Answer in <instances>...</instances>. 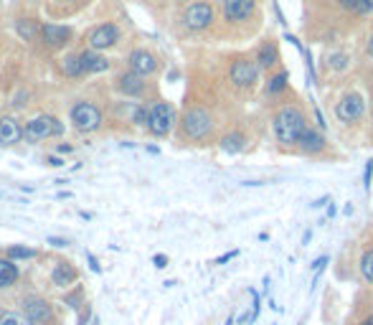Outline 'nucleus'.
<instances>
[{
	"instance_id": "obj_3",
	"label": "nucleus",
	"mask_w": 373,
	"mask_h": 325,
	"mask_svg": "<svg viewBox=\"0 0 373 325\" xmlns=\"http://www.w3.org/2000/svg\"><path fill=\"white\" fill-rule=\"evenodd\" d=\"M71 125H74L79 133H94V130H100L102 125L100 107L91 104V102H79V104L71 109Z\"/></svg>"
},
{
	"instance_id": "obj_40",
	"label": "nucleus",
	"mask_w": 373,
	"mask_h": 325,
	"mask_svg": "<svg viewBox=\"0 0 373 325\" xmlns=\"http://www.w3.org/2000/svg\"><path fill=\"white\" fill-rule=\"evenodd\" d=\"M368 54L373 56V34H371V38H368Z\"/></svg>"
},
{
	"instance_id": "obj_15",
	"label": "nucleus",
	"mask_w": 373,
	"mask_h": 325,
	"mask_svg": "<svg viewBox=\"0 0 373 325\" xmlns=\"http://www.w3.org/2000/svg\"><path fill=\"white\" fill-rule=\"evenodd\" d=\"M117 87H120V92L127 94V97H140V94L145 92V82H142V76L135 74V71H127V74L120 76Z\"/></svg>"
},
{
	"instance_id": "obj_37",
	"label": "nucleus",
	"mask_w": 373,
	"mask_h": 325,
	"mask_svg": "<svg viewBox=\"0 0 373 325\" xmlns=\"http://www.w3.org/2000/svg\"><path fill=\"white\" fill-rule=\"evenodd\" d=\"M87 259H89V267L94 269V272H100V265H97V259H94V254H87Z\"/></svg>"
},
{
	"instance_id": "obj_6",
	"label": "nucleus",
	"mask_w": 373,
	"mask_h": 325,
	"mask_svg": "<svg viewBox=\"0 0 373 325\" xmlns=\"http://www.w3.org/2000/svg\"><path fill=\"white\" fill-rule=\"evenodd\" d=\"M363 109H365V100L361 92H348L343 94V100L338 102V107H335V115H338L340 122H358L361 117H363Z\"/></svg>"
},
{
	"instance_id": "obj_2",
	"label": "nucleus",
	"mask_w": 373,
	"mask_h": 325,
	"mask_svg": "<svg viewBox=\"0 0 373 325\" xmlns=\"http://www.w3.org/2000/svg\"><path fill=\"white\" fill-rule=\"evenodd\" d=\"M58 135H64V125L51 115L34 117V120L25 122L23 127V137L28 142H38V140H46V137H58Z\"/></svg>"
},
{
	"instance_id": "obj_20",
	"label": "nucleus",
	"mask_w": 373,
	"mask_h": 325,
	"mask_svg": "<svg viewBox=\"0 0 373 325\" xmlns=\"http://www.w3.org/2000/svg\"><path fill=\"white\" fill-rule=\"evenodd\" d=\"M18 280V267L10 259H0V287H10Z\"/></svg>"
},
{
	"instance_id": "obj_25",
	"label": "nucleus",
	"mask_w": 373,
	"mask_h": 325,
	"mask_svg": "<svg viewBox=\"0 0 373 325\" xmlns=\"http://www.w3.org/2000/svg\"><path fill=\"white\" fill-rule=\"evenodd\" d=\"M0 325H34V323L25 317V313H3L0 315Z\"/></svg>"
},
{
	"instance_id": "obj_9",
	"label": "nucleus",
	"mask_w": 373,
	"mask_h": 325,
	"mask_svg": "<svg viewBox=\"0 0 373 325\" xmlns=\"http://www.w3.org/2000/svg\"><path fill=\"white\" fill-rule=\"evenodd\" d=\"M23 313L34 325L51 323V317H54V308H51L43 298H25V300H23Z\"/></svg>"
},
{
	"instance_id": "obj_28",
	"label": "nucleus",
	"mask_w": 373,
	"mask_h": 325,
	"mask_svg": "<svg viewBox=\"0 0 373 325\" xmlns=\"http://www.w3.org/2000/svg\"><path fill=\"white\" fill-rule=\"evenodd\" d=\"M328 67L346 69V67H348V56H346V54H332V56H328Z\"/></svg>"
},
{
	"instance_id": "obj_39",
	"label": "nucleus",
	"mask_w": 373,
	"mask_h": 325,
	"mask_svg": "<svg viewBox=\"0 0 373 325\" xmlns=\"http://www.w3.org/2000/svg\"><path fill=\"white\" fill-rule=\"evenodd\" d=\"M340 3H343L346 8H356V3H358V0H340Z\"/></svg>"
},
{
	"instance_id": "obj_41",
	"label": "nucleus",
	"mask_w": 373,
	"mask_h": 325,
	"mask_svg": "<svg viewBox=\"0 0 373 325\" xmlns=\"http://www.w3.org/2000/svg\"><path fill=\"white\" fill-rule=\"evenodd\" d=\"M363 325H373V317H368V320H365V323Z\"/></svg>"
},
{
	"instance_id": "obj_4",
	"label": "nucleus",
	"mask_w": 373,
	"mask_h": 325,
	"mask_svg": "<svg viewBox=\"0 0 373 325\" xmlns=\"http://www.w3.org/2000/svg\"><path fill=\"white\" fill-rule=\"evenodd\" d=\"M173 122H175V109L168 104V102H155L152 107H150V115H148V130L152 135H168L173 130Z\"/></svg>"
},
{
	"instance_id": "obj_11",
	"label": "nucleus",
	"mask_w": 373,
	"mask_h": 325,
	"mask_svg": "<svg viewBox=\"0 0 373 325\" xmlns=\"http://www.w3.org/2000/svg\"><path fill=\"white\" fill-rule=\"evenodd\" d=\"M41 38L46 46H51V49H61V46L71 38V28H69V25H61V23H46V25H41Z\"/></svg>"
},
{
	"instance_id": "obj_34",
	"label": "nucleus",
	"mask_w": 373,
	"mask_h": 325,
	"mask_svg": "<svg viewBox=\"0 0 373 325\" xmlns=\"http://www.w3.org/2000/svg\"><path fill=\"white\" fill-rule=\"evenodd\" d=\"M46 163H49L51 168H58V166H64V160H61V158H54V155H49V158H46Z\"/></svg>"
},
{
	"instance_id": "obj_19",
	"label": "nucleus",
	"mask_w": 373,
	"mask_h": 325,
	"mask_svg": "<svg viewBox=\"0 0 373 325\" xmlns=\"http://www.w3.org/2000/svg\"><path fill=\"white\" fill-rule=\"evenodd\" d=\"M54 284L58 287H69V284H74L76 280V269L69 265V262H58L56 267H54Z\"/></svg>"
},
{
	"instance_id": "obj_7",
	"label": "nucleus",
	"mask_w": 373,
	"mask_h": 325,
	"mask_svg": "<svg viewBox=\"0 0 373 325\" xmlns=\"http://www.w3.org/2000/svg\"><path fill=\"white\" fill-rule=\"evenodd\" d=\"M259 76V64L254 58H236L231 64V82L241 89H249L257 84Z\"/></svg>"
},
{
	"instance_id": "obj_36",
	"label": "nucleus",
	"mask_w": 373,
	"mask_h": 325,
	"mask_svg": "<svg viewBox=\"0 0 373 325\" xmlns=\"http://www.w3.org/2000/svg\"><path fill=\"white\" fill-rule=\"evenodd\" d=\"M49 244H54V247H67V239H56V236H49Z\"/></svg>"
},
{
	"instance_id": "obj_29",
	"label": "nucleus",
	"mask_w": 373,
	"mask_h": 325,
	"mask_svg": "<svg viewBox=\"0 0 373 325\" xmlns=\"http://www.w3.org/2000/svg\"><path fill=\"white\" fill-rule=\"evenodd\" d=\"M353 10H356L358 16H371V13H373V0H358Z\"/></svg>"
},
{
	"instance_id": "obj_13",
	"label": "nucleus",
	"mask_w": 373,
	"mask_h": 325,
	"mask_svg": "<svg viewBox=\"0 0 373 325\" xmlns=\"http://www.w3.org/2000/svg\"><path fill=\"white\" fill-rule=\"evenodd\" d=\"M155 69H158V61H155V56H152L150 51L137 49L130 54V71L145 76V74H152Z\"/></svg>"
},
{
	"instance_id": "obj_14",
	"label": "nucleus",
	"mask_w": 373,
	"mask_h": 325,
	"mask_svg": "<svg viewBox=\"0 0 373 325\" xmlns=\"http://www.w3.org/2000/svg\"><path fill=\"white\" fill-rule=\"evenodd\" d=\"M299 150L305 153V155H317V153L325 150V137L320 130H315V127H307L305 133H302V137H299Z\"/></svg>"
},
{
	"instance_id": "obj_22",
	"label": "nucleus",
	"mask_w": 373,
	"mask_h": 325,
	"mask_svg": "<svg viewBox=\"0 0 373 325\" xmlns=\"http://www.w3.org/2000/svg\"><path fill=\"white\" fill-rule=\"evenodd\" d=\"M64 74H67V76H79V74H84L82 54H69V56L64 58Z\"/></svg>"
},
{
	"instance_id": "obj_18",
	"label": "nucleus",
	"mask_w": 373,
	"mask_h": 325,
	"mask_svg": "<svg viewBox=\"0 0 373 325\" xmlns=\"http://www.w3.org/2000/svg\"><path fill=\"white\" fill-rule=\"evenodd\" d=\"M82 64H84V71H91V74H102V71H107L109 69V61L102 54L97 51H84L82 54Z\"/></svg>"
},
{
	"instance_id": "obj_23",
	"label": "nucleus",
	"mask_w": 373,
	"mask_h": 325,
	"mask_svg": "<svg viewBox=\"0 0 373 325\" xmlns=\"http://www.w3.org/2000/svg\"><path fill=\"white\" fill-rule=\"evenodd\" d=\"M287 79H290V74L287 71H277L274 76H269V82H267V94H280L287 87Z\"/></svg>"
},
{
	"instance_id": "obj_30",
	"label": "nucleus",
	"mask_w": 373,
	"mask_h": 325,
	"mask_svg": "<svg viewBox=\"0 0 373 325\" xmlns=\"http://www.w3.org/2000/svg\"><path fill=\"white\" fill-rule=\"evenodd\" d=\"M371 178H373V160H368V163H365V173H363L365 191H371Z\"/></svg>"
},
{
	"instance_id": "obj_21",
	"label": "nucleus",
	"mask_w": 373,
	"mask_h": 325,
	"mask_svg": "<svg viewBox=\"0 0 373 325\" xmlns=\"http://www.w3.org/2000/svg\"><path fill=\"white\" fill-rule=\"evenodd\" d=\"M16 31H18V36H21L23 41H34L36 34H38L41 28H38V23H36V21H31V18H21V21L16 23Z\"/></svg>"
},
{
	"instance_id": "obj_17",
	"label": "nucleus",
	"mask_w": 373,
	"mask_h": 325,
	"mask_svg": "<svg viewBox=\"0 0 373 325\" xmlns=\"http://www.w3.org/2000/svg\"><path fill=\"white\" fill-rule=\"evenodd\" d=\"M259 64V69H272L277 67V61H280V51H277V43L269 38V41H264L262 46H259L257 51V58H254Z\"/></svg>"
},
{
	"instance_id": "obj_16",
	"label": "nucleus",
	"mask_w": 373,
	"mask_h": 325,
	"mask_svg": "<svg viewBox=\"0 0 373 325\" xmlns=\"http://www.w3.org/2000/svg\"><path fill=\"white\" fill-rule=\"evenodd\" d=\"M23 137V130L13 117H3L0 120V145H16Z\"/></svg>"
},
{
	"instance_id": "obj_33",
	"label": "nucleus",
	"mask_w": 373,
	"mask_h": 325,
	"mask_svg": "<svg viewBox=\"0 0 373 325\" xmlns=\"http://www.w3.org/2000/svg\"><path fill=\"white\" fill-rule=\"evenodd\" d=\"M67 302H69V308H79V292H76V295H69Z\"/></svg>"
},
{
	"instance_id": "obj_35",
	"label": "nucleus",
	"mask_w": 373,
	"mask_h": 325,
	"mask_svg": "<svg viewBox=\"0 0 373 325\" xmlns=\"http://www.w3.org/2000/svg\"><path fill=\"white\" fill-rule=\"evenodd\" d=\"M236 257V251H229V254H224V257H218L216 259V265H224V262H229V259Z\"/></svg>"
},
{
	"instance_id": "obj_8",
	"label": "nucleus",
	"mask_w": 373,
	"mask_h": 325,
	"mask_svg": "<svg viewBox=\"0 0 373 325\" xmlns=\"http://www.w3.org/2000/svg\"><path fill=\"white\" fill-rule=\"evenodd\" d=\"M211 21H214V8L208 3H193L183 13V23L188 25L191 31H203V28L211 25Z\"/></svg>"
},
{
	"instance_id": "obj_27",
	"label": "nucleus",
	"mask_w": 373,
	"mask_h": 325,
	"mask_svg": "<svg viewBox=\"0 0 373 325\" xmlns=\"http://www.w3.org/2000/svg\"><path fill=\"white\" fill-rule=\"evenodd\" d=\"M31 257H36V249H28V247H18V244L8 249V259H10V262H13V259L18 262V259H31Z\"/></svg>"
},
{
	"instance_id": "obj_12",
	"label": "nucleus",
	"mask_w": 373,
	"mask_h": 325,
	"mask_svg": "<svg viewBox=\"0 0 373 325\" xmlns=\"http://www.w3.org/2000/svg\"><path fill=\"white\" fill-rule=\"evenodd\" d=\"M254 13V0H224V18L231 23H241Z\"/></svg>"
},
{
	"instance_id": "obj_32",
	"label": "nucleus",
	"mask_w": 373,
	"mask_h": 325,
	"mask_svg": "<svg viewBox=\"0 0 373 325\" xmlns=\"http://www.w3.org/2000/svg\"><path fill=\"white\" fill-rule=\"evenodd\" d=\"M325 265H328V257H320V259H317V262H315V265H313V269H315V277L320 275V272H323Z\"/></svg>"
},
{
	"instance_id": "obj_31",
	"label": "nucleus",
	"mask_w": 373,
	"mask_h": 325,
	"mask_svg": "<svg viewBox=\"0 0 373 325\" xmlns=\"http://www.w3.org/2000/svg\"><path fill=\"white\" fill-rule=\"evenodd\" d=\"M152 262H155V267H158V269L168 267V257H166V254H155V259H152Z\"/></svg>"
},
{
	"instance_id": "obj_26",
	"label": "nucleus",
	"mask_w": 373,
	"mask_h": 325,
	"mask_svg": "<svg viewBox=\"0 0 373 325\" xmlns=\"http://www.w3.org/2000/svg\"><path fill=\"white\" fill-rule=\"evenodd\" d=\"M361 272H363L365 282L373 284V249H365L363 259H361Z\"/></svg>"
},
{
	"instance_id": "obj_10",
	"label": "nucleus",
	"mask_w": 373,
	"mask_h": 325,
	"mask_svg": "<svg viewBox=\"0 0 373 325\" xmlns=\"http://www.w3.org/2000/svg\"><path fill=\"white\" fill-rule=\"evenodd\" d=\"M117 41H120V31H117L115 23L97 25V28L89 34V43L94 51H104V49H109V46H115Z\"/></svg>"
},
{
	"instance_id": "obj_38",
	"label": "nucleus",
	"mask_w": 373,
	"mask_h": 325,
	"mask_svg": "<svg viewBox=\"0 0 373 325\" xmlns=\"http://www.w3.org/2000/svg\"><path fill=\"white\" fill-rule=\"evenodd\" d=\"M325 203H328V196H323V199H317L315 203H310V206H313V209H320V206H325Z\"/></svg>"
},
{
	"instance_id": "obj_24",
	"label": "nucleus",
	"mask_w": 373,
	"mask_h": 325,
	"mask_svg": "<svg viewBox=\"0 0 373 325\" xmlns=\"http://www.w3.org/2000/svg\"><path fill=\"white\" fill-rule=\"evenodd\" d=\"M241 148H244V135H239V133L226 135L224 142H221V150H226V153H239Z\"/></svg>"
},
{
	"instance_id": "obj_1",
	"label": "nucleus",
	"mask_w": 373,
	"mask_h": 325,
	"mask_svg": "<svg viewBox=\"0 0 373 325\" xmlns=\"http://www.w3.org/2000/svg\"><path fill=\"white\" fill-rule=\"evenodd\" d=\"M307 130V120L299 107H282L274 115V135L282 145H297Z\"/></svg>"
},
{
	"instance_id": "obj_5",
	"label": "nucleus",
	"mask_w": 373,
	"mask_h": 325,
	"mask_svg": "<svg viewBox=\"0 0 373 325\" xmlns=\"http://www.w3.org/2000/svg\"><path fill=\"white\" fill-rule=\"evenodd\" d=\"M183 130L191 140H203L208 133H211V115L206 109H188L185 117H183Z\"/></svg>"
}]
</instances>
